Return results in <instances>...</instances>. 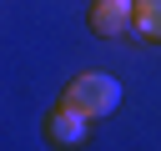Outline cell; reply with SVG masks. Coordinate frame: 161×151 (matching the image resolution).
I'll use <instances>...</instances> for the list:
<instances>
[{"label": "cell", "instance_id": "6da1fadb", "mask_svg": "<svg viewBox=\"0 0 161 151\" xmlns=\"http://www.w3.org/2000/svg\"><path fill=\"white\" fill-rule=\"evenodd\" d=\"M60 101H70L80 116L101 121V116H111V111L121 106V81H116V76H106V70H80V76L65 86V96H60Z\"/></svg>", "mask_w": 161, "mask_h": 151}, {"label": "cell", "instance_id": "7a4b0ae2", "mask_svg": "<svg viewBox=\"0 0 161 151\" xmlns=\"http://www.w3.org/2000/svg\"><path fill=\"white\" fill-rule=\"evenodd\" d=\"M45 141H50L55 151H80V146L91 141V116H80L70 101H55V106L45 111Z\"/></svg>", "mask_w": 161, "mask_h": 151}, {"label": "cell", "instance_id": "3957f363", "mask_svg": "<svg viewBox=\"0 0 161 151\" xmlns=\"http://www.w3.org/2000/svg\"><path fill=\"white\" fill-rule=\"evenodd\" d=\"M86 20L101 40H121L126 30H136V0H91Z\"/></svg>", "mask_w": 161, "mask_h": 151}, {"label": "cell", "instance_id": "277c9868", "mask_svg": "<svg viewBox=\"0 0 161 151\" xmlns=\"http://www.w3.org/2000/svg\"><path fill=\"white\" fill-rule=\"evenodd\" d=\"M136 35L161 45V0H136Z\"/></svg>", "mask_w": 161, "mask_h": 151}]
</instances>
